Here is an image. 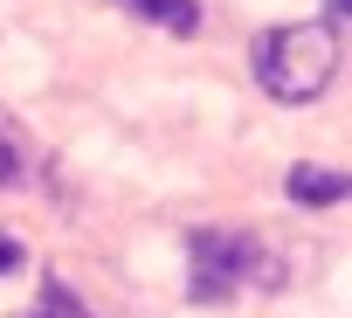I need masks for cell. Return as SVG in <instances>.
Wrapping results in <instances>:
<instances>
[{
    "label": "cell",
    "instance_id": "obj_7",
    "mask_svg": "<svg viewBox=\"0 0 352 318\" xmlns=\"http://www.w3.org/2000/svg\"><path fill=\"white\" fill-rule=\"evenodd\" d=\"M21 263H28V256H21V242H14V235H0V277L21 270Z\"/></svg>",
    "mask_w": 352,
    "mask_h": 318
},
{
    "label": "cell",
    "instance_id": "obj_3",
    "mask_svg": "<svg viewBox=\"0 0 352 318\" xmlns=\"http://www.w3.org/2000/svg\"><path fill=\"white\" fill-rule=\"evenodd\" d=\"M283 194L297 201V208H338V201H352V173H338V167H290L283 173Z\"/></svg>",
    "mask_w": 352,
    "mask_h": 318
},
{
    "label": "cell",
    "instance_id": "obj_5",
    "mask_svg": "<svg viewBox=\"0 0 352 318\" xmlns=\"http://www.w3.org/2000/svg\"><path fill=\"white\" fill-rule=\"evenodd\" d=\"M21 318H97V311H90V304H83L63 277H42V297H35Z\"/></svg>",
    "mask_w": 352,
    "mask_h": 318
},
{
    "label": "cell",
    "instance_id": "obj_4",
    "mask_svg": "<svg viewBox=\"0 0 352 318\" xmlns=\"http://www.w3.org/2000/svg\"><path fill=\"white\" fill-rule=\"evenodd\" d=\"M118 8L152 21V28H166V35H194L201 28V0H118Z\"/></svg>",
    "mask_w": 352,
    "mask_h": 318
},
{
    "label": "cell",
    "instance_id": "obj_2",
    "mask_svg": "<svg viewBox=\"0 0 352 318\" xmlns=\"http://www.w3.org/2000/svg\"><path fill=\"white\" fill-rule=\"evenodd\" d=\"M276 290L283 284V263L263 235L249 229H194L187 242V297L194 304H228L242 290Z\"/></svg>",
    "mask_w": 352,
    "mask_h": 318
},
{
    "label": "cell",
    "instance_id": "obj_6",
    "mask_svg": "<svg viewBox=\"0 0 352 318\" xmlns=\"http://www.w3.org/2000/svg\"><path fill=\"white\" fill-rule=\"evenodd\" d=\"M28 180V138L14 131V118H0V187H21Z\"/></svg>",
    "mask_w": 352,
    "mask_h": 318
},
{
    "label": "cell",
    "instance_id": "obj_8",
    "mask_svg": "<svg viewBox=\"0 0 352 318\" xmlns=\"http://www.w3.org/2000/svg\"><path fill=\"white\" fill-rule=\"evenodd\" d=\"M324 8H331V14H338V21H352V0H324Z\"/></svg>",
    "mask_w": 352,
    "mask_h": 318
},
{
    "label": "cell",
    "instance_id": "obj_1",
    "mask_svg": "<svg viewBox=\"0 0 352 318\" xmlns=\"http://www.w3.org/2000/svg\"><path fill=\"white\" fill-rule=\"evenodd\" d=\"M338 76V35L331 21H283L256 35V83L276 104H318Z\"/></svg>",
    "mask_w": 352,
    "mask_h": 318
}]
</instances>
